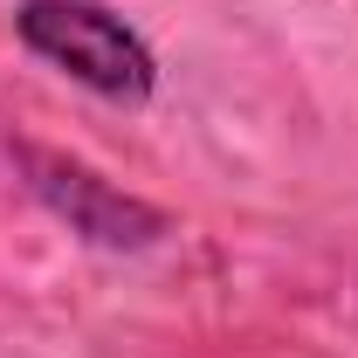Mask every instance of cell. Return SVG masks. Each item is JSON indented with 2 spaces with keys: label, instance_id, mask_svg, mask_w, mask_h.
Returning a JSON list of instances; mask_svg holds the SVG:
<instances>
[{
  "label": "cell",
  "instance_id": "cell-1",
  "mask_svg": "<svg viewBox=\"0 0 358 358\" xmlns=\"http://www.w3.org/2000/svg\"><path fill=\"white\" fill-rule=\"evenodd\" d=\"M14 35L42 62H55L62 76H76L83 90L110 96V103H145L152 83H159L152 48L138 42L103 0H21L14 7Z\"/></svg>",
  "mask_w": 358,
  "mask_h": 358
},
{
  "label": "cell",
  "instance_id": "cell-2",
  "mask_svg": "<svg viewBox=\"0 0 358 358\" xmlns=\"http://www.w3.org/2000/svg\"><path fill=\"white\" fill-rule=\"evenodd\" d=\"M21 166L35 173V193H42L48 207L62 214V221L90 234V241H103V248H145V241H159L166 221L152 214V207H138L124 200L117 186H103V179L90 173V166H69V159H55V152H21Z\"/></svg>",
  "mask_w": 358,
  "mask_h": 358
}]
</instances>
